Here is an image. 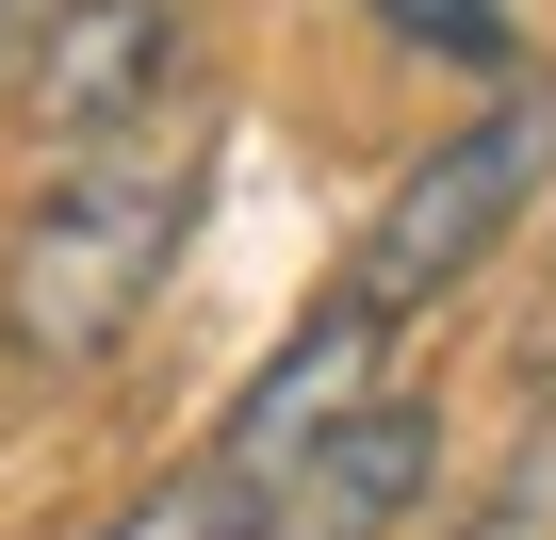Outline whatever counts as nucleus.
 <instances>
[{"instance_id":"nucleus-7","label":"nucleus","mask_w":556,"mask_h":540,"mask_svg":"<svg viewBox=\"0 0 556 540\" xmlns=\"http://www.w3.org/2000/svg\"><path fill=\"white\" fill-rule=\"evenodd\" d=\"M458 540H556V393L507 426V459H491V491L458 507Z\"/></svg>"},{"instance_id":"nucleus-8","label":"nucleus","mask_w":556,"mask_h":540,"mask_svg":"<svg viewBox=\"0 0 556 540\" xmlns=\"http://www.w3.org/2000/svg\"><path fill=\"white\" fill-rule=\"evenodd\" d=\"M50 17H66V0H0V83L34 66V34H50Z\"/></svg>"},{"instance_id":"nucleus-4","label":"nucleus","mask_w":556,"mask_h":540,"mask_svg":"<svg viewBox=\"0 0 556 540\" xmlns=\"http://www.w3.org/2000/svg\"><path fill=\"white\" fill-rule=\"evenodd\" d=\"M426 475H442V410H426L409 377H377V393L312 442V475H295V507H278V540H393V524L426 507Z\"/></svg>"},{"instance_id":"nucleus-1","label":"nucleus","mask_w":556,"mask_h":540,"mask_svg":"<svg viewBox=\"0 0 556 540\" xmlns=\"http://www.w3.org/2000/svg\"><path fill=\"white\" fill-rule=\"evenodd\" d=\"M197 213H213V99H180V115L115 131V148H50L17 246H0V344L34 377H99L164 312Z\"/></svg>"},{"instance_id":"nucleus-3","label":"nucleus","mask_w":556,"mask_h":540,"mask_svg":"<svg viewBox=\"0 0 556 540\" xmlns=\"http://www.w3.org/2000/svg\"><path fill=\"white\" fill-rule=\"evenodd\" d=\"M17 99L50 148H115V131L180 115L197 99V0H66L17 66Z\"/></svg>"},{"instance_id":"nucleus-6","label":"nucleus","mask_w":556,"mask_h":540,"mask_svg":"<svg viewBox=\"0 0 556 540\" xmlns=\"http://www.w3.org/2000/svg\"><path fill=\"white\" fill-rule=\"evenodd\" d=\"M361 17H377L409 66H475V83H523V0H361Z\"/></svg>"},{"instance_id":"nucleus-5","label":"nucleus","mask_w":556,"mask_h":540,"mask_svg":"<svg viewBox=\"0 0 556 540\" xmlns=\"http://www.w3.org/2000/svg\"><path fill=\"white\" fill-rule=\"evenodd\" d=\"M278 507H295V491H278L245 442H197V459H164L99 540H278Z\"/></svg>"},{"instance_id":"nucleus-2","label":"nucleus","mask_w":556,"mask_h":540,"mask_svg":"<svg viewBox=\"0 0 556 540\" xmlns=\"http://www.w3.org/2000/svg\"><path fill=\"white\" fill-rule=\"evenodd\" d=\"M540 197H556V66L491 83L458 131H426V148L393 164V197H377L361 246H344V296H361L377 328H426L458 279H491V246H507Z\"/></svg>"}]
</instances>
